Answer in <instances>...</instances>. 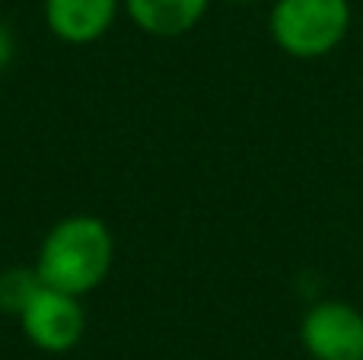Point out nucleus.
<instances>
[{
  "label": "nucleus",
  "instance_id": "obj_1",
  "mask_svg": "<svg viewBox=\"0 0 363 360\" xmlns=\"http://www.w3.org/2000/svg\"><path fill=\"white\" fill-rule=\"evenodd\" d=\"M112 261L115 236L108 223L96 214H70L42 236L32 268L38 271L42 284L86 297L108 278Z\"/></svg>",
  "mask_w": 363,
  "mask_h": 360
},
{
  "label": "nucleus",
  "instance_id": "obj_2",
  "mask_svg": "<svg viewBox=\"0 0 363 360\" xmlns=\"http://www.w3.org/2000/svg\"><path fill=\"white\" fill-rule=\"evenodd\" d=\"M354 26L351 0H274L268 35L294 61H319L345 45Z\"/></svg>",
  "mask_w": 363,
  "mask_h": 360
},
{
  "label": "nucleus",
  "instance_id": "obj_3",
  "mask_svg": "<svg viewBox=\"0 0 363 360\" xmlns=\"http://www.w3.org/2000/svg\"><path fill=\"white\" fill-rule=\"evenodd\" d=\"M83 297H74L67 291L42 284L29 297V303L16 313L19 329L32 348L45 354H67L80 344L86 332V313H83Z\"/></svg>",
  "mask_w": 363,
  "mask_h": 360
},
{
  "label": "nucleus",
  "instance_id": "obj_4",
  "mask_svg": "<svg viewBox=\"0 0 363 360\" xmlns=\"http://www.w3.org/2000/svg\"><path fill=\"white\" fill-rule=\"evenodd\" d=\"M309 360H363V310L338 297L315 300L300 319Z\"/></svg>",
  "mask_w": 363,
  "mask_h": 360
},
{
  "label": "nucleus",
  "instance_id": "obj_5",
  "mask_svg": "<svg viewBox=\"0 0 363 360\" xmlns=\"http://www.w3.org/2000/svg\"><path fill=\"white\" fill-rule=\"evenodd\" d=\"M48 32L64 45H93L108 35L121 13V0H45Z\"/></svg>",
  "mask_w": 363,
  "mask_h": 360
},
{
  "label": "nucleus",
  "instance_id": "obj_6",
  "mask_svg": "<svg viewBox=\"0 0 363 360\" xmlns=\"http://www.w3.org/2000/svg\"><path fill=\"white\" fill-rule=\"evenodd\" d=\"M125 16L150 38L188 35L211 10V0H121Z\"/></svg>",
  "mask_w": 363,
  "mask_h": 360
},
{
  "label": "nucleus",
  "instance_id": "obj_7",
  "mask_svg": "<svg viewBox=\"0 0 363 360\" xmlns=\"http://www.w3.org/2000/svg\"><path fill=\"white\" fill-rule=\"evenodd\" d=\"M38 287H42V278L35 268H6L0 274V310L16 316Z\"/></svg>",
  "mask_w": 363,
  "mask_h": 360
},
{
  "label": "nucleus",
  "instance_id": "obj_8",
  "mask_svg": "<svg viewBox=\"0 0 363 360\" xmlns=\"http://www.w3.org/2000/svg\"><path fill=\"white\" fill-rule=\"evenodd\" d=\"M13 55H16V38H13L10 26H6L4 19H0V70L10 67Z\"/></svg>",
  "mask_w": 363,
  "mask_h": 360
},
{
  "label": "nucleus",
  "instance_id": "obj_9",
  "mask_svg": "<svg viewBox=\"0 0 363 360\" xmlns=\"http://www.w3.org/2000/svg\"><path fill=\"white\" fill-rule=\"evenodd\" d=\"M226 4H255V0H226Z\"/></svg>",
  "mask_w": 363,
  "mask_h": 360
}]
</instances>
